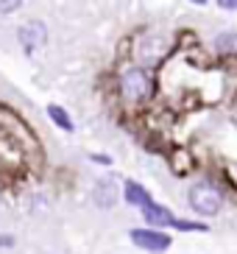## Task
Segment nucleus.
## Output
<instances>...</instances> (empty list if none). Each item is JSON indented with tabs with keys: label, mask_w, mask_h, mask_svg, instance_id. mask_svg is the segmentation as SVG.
Segmentation results:
<instances>
[{
	"label": "nucleus",
	"mask_w": 237,
	"mask_h": 254,
	"mask_svg": "<svg viewBox=\"0 0 237 254\" xmlns=\"http://www.w3.org/2000/svg\"><path fill=\"white\" fill-rule=\"evenodd\" d=\"M223 198H221V190L209 182H198V185L190 190V207L201 215H218Z\"/></svg>",
	"instance_id": "1"
},
{
	"label": "nucleus",
	"mask_w": 237,
	"mask_h": 254,
	"mask_svg": "<svg viewBox=\"0 0 237 254\" xmlns=\"http://www.w3.org/2000/svg\"><path fill=\"white\" fill-rule=\"evenodd\" d=\"M120 92H123V98L126 101H142V98H148L151 92V78L148 73L142 67H128L126 73L120 75Z\"/></svg>",
	"instance_id": "2"
},
{
	"label": "nucleus",
	"mask_w": 237,
	"mask_h": 254,
	"mask_svg": "<svg viewBox=\"0 0 237 254\" xmlns=\"http://www.w3.org/2000/svg\"><path fill=\"white\" fill-rule=\"evenodd\" d=\"M131 243L140 249H148V252H165L171 246V238L159 229H131Z\"/></svg>",
	"instance_id": "3"
},
{
	"label": "nucleus",
	"mask_w": 237,
	"mask_h": 254,
	"mask_svg": "<svg viewBox=\"0 0 237 254\" xmlns=\"http://www.w3.org/2000/svg\"><path fill=\"white\" fill-rule=\"evenodd\" d=\"M45 39H48V31H45V25L37 23V20L20 28V42H22L25 51H37L39 45H45Z\"/></svg>",
	"instance_id": "4"
},
{
	"label": "nucleus",
	"mask_w": 237,
	"mask_h": 254,
	"mask_svg": "<svg viewBox=\"0 0 237 254\" xmlns=\"http://www.w3.org/2000/svg\"><path fill=\"white\" fill-rule=\"evenodd\" d=\"M142 215H145V221H148L154 229H159V232H162L165 226H173V221H176V218H173L171 212L162 207V204H151V207H145V212H142Z\"/></svg>",
	"instance_id": "5"
},
{
	"label": "nucleus",
	"mask_w": 237,
	"mask_h": 254,
	"mask_svg": "<svg viewBox=\"0 0 237 254\" xmlns=\"http://www.w3.org/2000/svg\"><path fill=\"white\" fill-rule=\"evenodd\" d=\"M126 201L128 204H134V207H151V195H148V190L142 185H137V182H126Z\"/></svg>",
	"instance_id": "6"
},
{
	"label": "nucleus",
	"mask_w": 237,
	"mask_h": 254,
	"mask_svg": "<svg viewBox=\"0 0 237 254\" xmlns=\"http://www.w3.org/2000/svg\"><path fill=\"white\" fill-rule=\"evenodd\" d=\"M95 198H98V204L101 207H112L115 204V185L112 182H98V190H95Z\"/></svg>",
	"instance_id": "7"
},
{
	"label": "nucleus",
	"mask_w": 237,
	"mask_h": 254,
	"mask_svg": "<svg viewBox=\"0 0 237 254\" xmlns=\"http://www.w3.org/2000/svg\"><path fill=\"white\" fill-rule=\"evenodd\" d=\"M48 115H51V120H53L59 128H64V131H73V120H70V115H67L61 106H48Z\"/></svg>",
	"instance_id": "8"
},
{
	"label": "nucleus",
	"mask_w": 237,
	"mask_h": 254,
	"mask_svg": "<svg viewBox=\"0 0 237 254\" xmlns=\"http://www.w3.org/2000/svg\"><path fill=\"white\" fill-rule=\"evenodd\" d=\"M215 48L218 51H223V53H229V51H237V34H221L218 37V42H215Z\"/></svg>",
	"instance_id": "9"
},
{
	"label": "nucleus",
	"mask_w": 237,
	"mask_h": 254,
	"mask_svg": "<svg viewBox=\"0 0 237 254\" xmlns=\"http://www.w3.org/2000/svg\"><path fill=\"white\" fill-rule=\"evenodd\" d=\"M14 8H20V3H17V0H11V3H8V0H0V11H3V14L14 11Z\"/></svg>",
	"instance_id": "10"
},
{
	"label": "nucleus",
	"mask_w": 237,
	"mask_h": 254,
	"mask_svg": "<svg viewBox=\"0 0 237 254\" xmlns=\"http://www.w3.org/2000/svg\"><path fill=\"white\" fill-rule=\"evenodd\" d=\"M221 8H237V0H221Z\"/></svg>",
	"instance_id": "11"
}]
</instances>
